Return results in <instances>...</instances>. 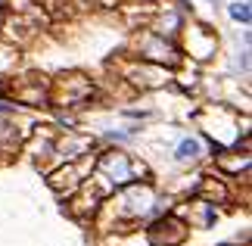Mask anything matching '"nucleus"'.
Here are the masks:
<instances>
[{"instance_id":"1","label":"nucleus","mask_w":252,"mask_h":246,"mask_svg":"<svg viewBox=\"0 0 252 246\" xmlns=\"http://www.w3.org/2000/svg\"><path fill=\"white\" fill-rule=\"evenodd\" d=\"M199 156V143L196 141H184L178 146V159H196Z\"/></svg>"},{"instance_id":"2","label":"nucleus","mask_w":252,"mask_h":246,"mask_svg":"<svg viewBox=\"0 0 252 246\" xmlns=\"http://www.w3.org/2000/svg\"><path fill=\"white\" fill-rule=\"evenodd\" d=\"M230 16L240 19V22H249V9H246V3H234V6H230Z\"/></svg>"}]
</instances>
